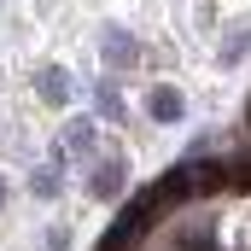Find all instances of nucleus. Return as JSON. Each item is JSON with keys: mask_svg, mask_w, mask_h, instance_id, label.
Wrapping results in <instances>:
<instances>
[{"mask_svg": "<svg viewBox=\"0 0 251 251\" xmlns=\"http://www.w3.org/2000/svg\"><path fill=\"white\" fill-rule=\"evenodd\" d=\"M94 105H100V117H111V123L123 117V94H117V82H111V76L94 88Z\"/></svg>", "mask_w": 251, "mask_h": 251, "instance_id": "obj_7", "label": "nucleus"}, {"mask_svg": "<svg viewBox=\"0 0 251 251\" xmlns=\"http://www.w3.org/2000/svg\"><path fill=\"white\" fill-rule=\"evenodd\" d=\"M88 193H94L100 204H111V199L123 193V158H100V164H88Z\"/></svg>", "mask_w": 251, "mask_h": 251, "instance_id": "obj_2", "label": "nucleus"}, {"mask_svg": "<svg viewBox=\"0 0 251 251\" xmlns=\"http://www.w3.org/2000/svg\"><path fill=\"white\" fill-rule=\"evenodd\" d=\"M128 64H140V41L117 24H105V70H128Z\"/></svg>", "mask_w": 251, "mask_h": 251, "instance_id": "obj_3", "label": "nucleus"}, {"mask_svg": "<svg viewBox=\"0 0 251 251\" xmlns=\"http://www.w3.org/2000/svg\"><path fill=\"white\" fill-rule=\"evenodd\" d=\"M181 111H187V100L176 88H152V100H146V117L152 123H181Z\"/></svg>", "mask_w": 251, "mask_h": 251, "instance_id": "obj_6", "label": "nucleus"}, {"mask_svg": "<svg viewBox=\"0 0 251 251\" xmlns=\"http://www.w3.org/2000/svg\"><path fill=\"white\" fill-rule=\"evenodd\" d=\"M94 140H100V123H94V117H70V123H64V158L94 164Z\"/></svg>", "mask_w": 251, "mask_h": 251, "instance_id": "obj_1", "label": "nucleus"}, {"mask_svg": "<svg viewBox=\"0 0 251 251\" xmlns=\"http://www.w3.org/2000/svg\"><path fill=\"white\" fill-rule=\"evenodd\" d=\"M64 164H70V158H64V146H59V152L29 176V199H59L64 193Z\"/></svg>", "mask_w": 251, "mask_h": 251, "instance_id": "obj_4", "label": "nucleus"}, {"mask_svg": "<svg viewBox=\"0 0 251 251\" xmlns=\"http://www.w3.org/2000/svg\"><path fill=\"white\" fill-rule=\"evenodd\" d=\"M0 210H6V176H0Z\"/></svg>", "mask_w": 251, "mask_h": 251, "instance_id": "obj_10", "label": "nucleus"}, {"mask_svg": "<svg viewBox=\"0 0 251 251\" xmlns=\"http://www.w3.org/2000/svg\"><path fill=\"white\" fill-rule=\"evenodd\" d=\"M246 53H251V24H240V29L222 41V53H216V59H222V64H240Z\"/></svg>", "mask_w": 251, "mask_h": 251, "instance_id": "obj_8", "label": "nucleus"}, {"mask_svg": "<svg viewBox=\"0 0 251 251\" xmlns=\"http://www.w3.org/2000/svg\"><path fill=\"white\" fill-rule=\"evenodd\" d=\"M41 251H70V228H47V240H41Z\"/></svg>", "mask_w": 251, "mask_h": 251, "instance_id": "obj_9", "label": "nucleus"}, {"mask_svg": "<svg viewBox=\"0 0 251 251\" xmlns=\"http://www.w3.org/2000/svg\"><path fill=\"white\" fill-rule=\"evenodd\" d=\"M35 94H41V105H64L70 100V70L64 64H41L35 70Z\"/></svg>", "mask_w": 251, "mask_h": 251, "instance_id": "obj_5", "label": "nucleus"}]
</instances>
